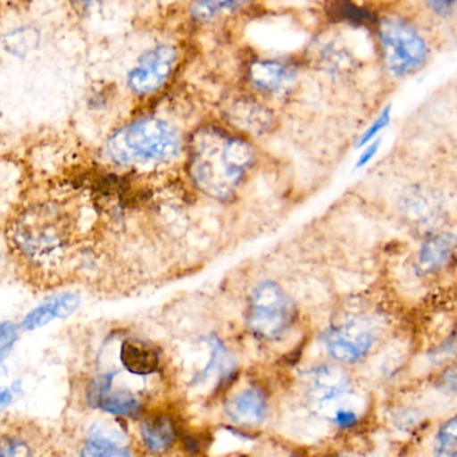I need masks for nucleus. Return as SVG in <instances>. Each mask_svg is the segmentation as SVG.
<instances>
[{
	"label": "nucleus",
	"mask_w": 457,
	"mask_h": 457,
	"mask_svg": "<svg viewBox=\"0 0 457 457\" xmlns=\"http://www.w3.org/2000/svg\"><path fill=\"white\" fill-rule=\"evenodd\" d=\"M252 147L220 129L195 133L190 147V173L203 192L225 200L233 195L253 162Z\"/></svg>",
	"instance_id": "1"
},
{
	"label": "nucleus",
	"mask_w": 457,
	"mask_h": 457,
	"mask_svg": "<svg viewBox=\"0 0 457 457\" xmlns=\"http://www.w3.org/2000/svg\"><path fill=\"white\" fill-rule=\"evenodd\" d=\"M10 238L21 258L45 268L58 263L66 247V227L58 206L37 204L27 206L13 220Z\"/></svg>",
	"instance_id": "2"
},
{
	"label": "nucleus",
	"mask_w": 457,
	"mask_h": 457,
	"mask_svg": "<svg viewBox=\"0 0 457 457\" xmlns=\"http://www.w3.org/2000/svg\"><path fill=\"white\" fill-rule=\"evenodd\" d=\"M179 150L177 131L165 120L145 118L118 130L107 142V153L117 163L165 161Z\"/></svg>",
	"instance_id": "3"
},
{
	"label": "nucleus",
	"mask_w": 457,
	"mask_h": 457,
	"mask_svg": "<svg viewBox=\"0 0 457 457\" xmlns=\"http://www.w3.org/2000/svg\"><path fill=\"white\" fill-rule=\"evenodd\" d=\"M378 34L384 66L392 77L403 79L424 69L429 59V47L410 21L400 16L381 19Z\"/></svg>",
	"instance_id": "4"
},
{
	"label": "nucleus",
	"mask_w": 457,
	"mask_h": 457,
	"mask_svg": "<svg viewBox=\"0 0 457 457\" xmlns=\"http://www.w3.org/2000/svg\"><path fill=\"white\" fill-rule=\"evenodd\" d=\"M293 316V303L278 285L265 281L255 287L247 319L254 335L265 340H274L287 332L292 325Z\"/></svg>",
	"instance_id": "5"
},
{
	"label": "nucleus",
	"mask_w": 457,
	"mask_h": 457,
	"mask_svg": "<svg viewBox=\"0 0 457 457\" xmlns=\"http://www.w3.org/2000/svg\"><path fill=\"white\" fill-rule=\"evenodd\" d=\"M376 333L367 319H352L325 336L328 352L344 364L361 361L375 345Z\"/></svg>",
	"instance_id": "6"
},
{
	"label": "nucleus",
	"mask_w": 457,
	"mask_h": 457,
	"mask_svg": "<svg viewBox=\"0 0 457 457\" xmlns=\"http://www.w3.org/2000/svg\"><path fill=\"white\" fill-rule=\"evenodd\" d=\"M351 383L341 368L322 365L312 370L306 378V396L319 412L332 418L336 411L346 407L344 399L349 396Z\"/></svg>",
	"instance_id": "7"
},
{
	"label": "nucleus",
	"mask_w": 457,
	"mask_h": 457,
	"mask_svg": "<svg viewBox=\"0 0 457 457\" xmlns=\"http://www.w3.org/2000/svg\"><path fill=\"white\" fill-rule=\"evenodd\" d=\"M176 47L170 45H158L147 50L139 58L138 64L129 72L128 85L136 94H146L157 91L170 77L176 67Z\"/></svg>",
	"instance_id": "8"
},
{
	"label": "nucleus",
	"mask_w": 457,
	"mask_h": 457,
	"mask_svg": "<svg viewBox=\"0 0 457 457\" xmlns=\"http://www.w3.org/2000/svg\"><path fill=\"white\" fill-rule=\"evenodd\" d=\"M457 260V237L450 231H436L421 242L416 253L415 270L421 278L447 271Z\"/></svg>",
	"instance_id": "9"
},
{
	"label": "nucleus",
	"mask_w": 457,
	"mask_h": 457,
	"mask_svg": "<svg viewBox=\"0 0 457 457\" xmlns=\"http://www.w3.org/2000/svg\"><path fill=\"white\" fill-rule=\"evenodd\" d=\"M114 375H104L91 384L88 400L91 404L101 408L104 412L123 418H134L141 412V402L136 395L128 391H112Z\"/></svg>",
	"instance_id": "10"
},
{
	"label": "nucleus",
	"mask_w": 457,
	"mask_h": 457,
	"mask_svg": "<svg viewBox=\"0 0 457 457\" xmlns=\"http://www.w3.org/2000/svg\"><path fill=\"white\" fill-rule=\"evenodd\" d=\"M268 397L258 388H246L228 400L225 412L239 427H257L268 416Z\"/></svg>",
	"instance_id": "11"
},
{
	"label": "nucleus",
	"mask_w": 457,
	"mask_h": 457,
	"mask_svg": "<svg viewBox=\"0 0 457 457\" xmlns=\"http://www.w3.org/2000/svg\"><path fill=\"white\" fill-rule=\"evenodd\" d=\"M80 457H133L122 432L106 423L94 424Z\"/></svg>",
	"instance_id": "12"
},
{
	"label": "nucleus",
	"mask_w": 457,
	"mask_h": 457,
	"mask_svg": "<svg viewBox=\"0 0 457 457\" xmlns=\"http://www.w3.org/2000/svg\"><path fill=\"white\" fill-rule=\"evenodd\" d=\"M80 297L77 293H62L48 298L26 314L21 328L23 330H37L46 327L54 320L67 319L77 312Z\"/></svg>",
	"instance_id": "13"
},
{
	"label": "nucleus",
	"mask_w": 457,
	"mask_h": 457,
	"mask_svg": "<svg viewBox=\"0 0 457 457\" xmlns=\"http://www.w3.org/2000/svg\"><path fill=\"white\" fill-rule=\"evenodd\" d=\"M249 79L254 87L265 93H278L292 85L297 77L295 67L284 62L255 61L249 67Z\"/></svg>",
	"instance_id": "14"
},
{
	"label": "nucleus",
	"mask_w": 457,
	"mask_h": 457,
	"mask_svg": "<svg viewBox=\"0 0 457 457\" xmlns=\"http://www.w3.org/2000/svg\"><path fill=\"white\" fill-rule=\"evenodd\" d=\"M120 362L131 375H152L160 367V354L145 341L126 340L120 346Z\"/></svg>",
	"instance_id": "15"
},
{
	"label": "nucleus",
	"mask_w": 457,
	"mask_h": 457,
	"mask_svg": "<svg viewBox=\"0 0 457 457\" xmlns=\"http://www.w3.org/2000/svg\"><path fill=\"white\" fill-rule=\"evenodd\" d=\"M141 436L145 447L153 453H162L176 440V424L169 416L152 415L141 424Z\"/></svg>",
	"instance_id": "16"
},
{
	"label": "nucleus",
	"mask_w": 457,
	"mask_h": 457,
	"mask_svg": "<svg viewBox=\"0 0 457 457\" xmlns=\"http://www.w3.org/2000/svg\"><path fill=\"white\" fill-rule=\"evenodd\" d=\"M404 211L410 219L418 222L432 221L439 213V203L435 195L426 192H412L405 198Z\"/></svg>",
	"instance_id": "17"
},
{
	"label": "nucleus",
	"mask_w": 457,
	"mask_h": 457,
	"mask_svg": "<svg viewBox=\"0 0 457 457\" xmlns=\"http://www.w3.org/2000/svg\"><path fill=\"white\" fill-rule=\"evenodd\" d=\"M244 2L245 0H197L193 4L192 15L200 21H213L217 16L236 10Z\"/></svg>",
	"instance_id": "18"
},
{
	"label": "nucleus",
	"mask_w": 457,
	"mask_h": 457,
	"mask_svg": "<svg viewBox=\"0 0 457 457\" xmlns=\"http://www.w3.org/2000/svg\"><path fill=\"white\" fill-rule=\"evenodd\" d=\"M18 340V325L11 321L0 322V364L7 359Z\"/></svg>",
	"instance_id": "19"
},
{
	"label": "nucleus",
	"mask_w": 457,
	"mask_h": 457,
	"mask_svg": "<svg viewBox=\"0 0 457 457\" xmlns=\"http://www.w3.org/2000/svg\"><path fill=\"white\" fill-rule=\"evenodd\" d=\"M391 106L386 107V109L381 112V114L376 118L375 122L370 126V129H367L364 134H362L361 138H360L359 145L357 146L361 147L365 146V145L370 144V142L375 141L376 137L380 134V131H383L386 126L391 122Z\"/></svg>",
	"instance_id": "20"
},
{
	"label": "nucleus",
	"mask_w": 457,
	"mask_h": 457,
	"mask_svg": "<svg viewBox=\"0 0 457 457\" xmlns=\"http://www.w3.org/2000/svg\"><path fill=\"white\" fill-rule=\"evenodd\" d=\"M0 457H32L29 445L18 437L0 439Z\"/></svg>",
	"instance_id": "21"
},
{
	"label": "nucleus",
	"mask_w": 457,
	"mask_h": 457,
	"mask_svg": "<svg viewBox=\"0 0 457 457\" xmlns=\"http://www.w3.org/2000/svg\"><path fill=\"white\" fill-rule=\"evenodd\" d=\"M316 56L320 58L322 63H327L328 67H336V64L340 66L341 62H346L348 58H351L345 51L341 50L337 46L330 45V43L329 45L321 46L317 51Z\"/></svg>",
	"instance_id": "22"
},
{
	"label": "nucleus",
	"mask_w": 457,
	"mask_h": 457,
	"mask_svg": "<svg viewBox=\"0 0 457 457\" xmlns=\"http://www.w3.org/2000/svg\"><path fill=\"white\" fill-rule=\"evenodd\" d=\"M457 447V416L450 419L447 423L443 424L442 428L437 432L436 448H456Z\"/></svg>",
	"instance_id": "23"
},
{
	"label": "nucleus",
	"mask_w": 457,
	"mask_h": 457,
	"mask_svg": "<svg viewBox=\"0 0 457 457\" xmlns=\"http://www.w3.org/2000/svg\"><path fill=\"white\" fill-rule=\"evenodd\" d=\"M440 383L447 391L457 394V361L445 368V372L440 376Z\"/></svg>",
	"instance_id": "24"
},
{
	"label": "nucleus",
	"mask_w": 457,
	"mask_h": 457,
	"mask_svg": "<svg viewBox=\"0 0 457 457\" xmlns=\"http://www.w3.org/2000/svg\"><path fill=\"white\" fill-rule=\"evenodd\" d=\"M427 2H428L429 7L439 15H450L457 4V0H427Z\"/></svg>",
	"instance_id": "25"
},
{
	"label": "nucleus",
	"mask_w": 457,
	"mask_h": 457,
	"mask_svg": "<svg viewBox=\"0 0 457 457\" xmlns=\"http://www.w3.org/2000/svg\"><path fill=\"white\" fill-rule=\"evenodd\" d=\"M378 147H380V141H373L370 146L367 147L364 153H362L361 157H360L359 162H357V168H362V166L370 163V161L375 157L376 153L378 152Z\"/></svg>",
	"instance_id": "26"
},
{
	"label": "nucleus",
	"mask_w": 457,
	"mask_h": 457,
	"mask_svg": "<svg viewBox=\"0 0 457 457\" xmlns=\"http://www.w3.org/2000/svg\"><path fill=\"white\" fill-rule=\"evenodd\" d=\"M12 403V392L8 388H0V411L7 408Z\"/></svg>",
	"instance_id": "27"
},
{
	"label": "nucleus",
	"mask_w": 457,
	"mask_h": 457,
	"mask_svg": "<svg viewBox=\"0 0 457 457\" xmlns=\"http://www.w3.org/2000/svg\"><path fill=\"white\" fill-rule=\"evenodd\" d=\"M82 2H83V3H85V2H86V3H90V2H91V0H82Z\"/></svg>",
	"instance_id": "28"
}]
</instances>
